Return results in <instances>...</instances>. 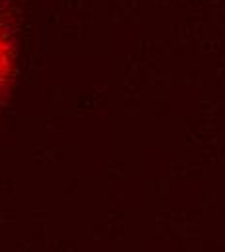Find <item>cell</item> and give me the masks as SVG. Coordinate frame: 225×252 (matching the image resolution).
Here are the masks:
<instances>
[{
    "instance_id": "1",
    "label": "cell",
    "mask_w": 225,
    "mask_h": 252,
    "mask_svg": "<svg viewBox=\"0 0 225 252\" xmlns=\"http://www.w3.org/2000/svg\"><path fill=\"white\" fill-rule=\"evenodd\" d=\"M16 70V43L10 30L0 22V97L12 82Z\"/></svg>"
}]
</instances>
